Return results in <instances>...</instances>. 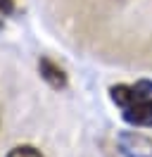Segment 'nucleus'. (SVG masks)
Segmentation results:
<instances>
[{
	"label": "nucleus",
	"instance_id": "39448f33",
	"mask_svg": "<svg viewBox=\"0 0 152 157\" xmlns=\"http://www.w3.org/2000/svg\"><path fill=\"white\" fill-rule=\"evenodd\" d=\"M14 10V0H0V14H10Z\"/></svg>",
	"mask_w": 152,
	"mask_h": 157
},
{
	"label": "nucleus",
	"instance_id": "20e7f679",
	"mask_svg": "<svg viewBox=\"0 0 152 157\" xmlns=\"http://www.w3.org/2000/svg\"><path fill=\"white\" fill-rule=\"evenodd\" d=\"M7 157H43V155L31 145H17V147H12L7 152Z\"/></svg>",
	"mask_w": 152,
	"mask_h": 157
},
{
	"label": "nucleus",
	"instance_id": "f257e3e1",
	"mask_svg": "<svg viewBox=\"0 0 152 157\" xmlns=\"http://www.w3.org/2000/svg\"><path fill=\"white\" fill-rule=\"evenodd\" d=\"M114 105L121 107V117L126 124L138 128L152 126V81L119 83L109 88Z\"/></svg>",
	"mask_w": 152,
	"mask_h": 157
},
{
	"label": "nucleus",
	"instance_id": "f03ea898",
	"mask_svg": "<svg viewBox=\"0 0 152 157\" xmlns=\"http://www.w3.org/2000/svg\"><path fill=\"white\" fill-rule=\"evenodd\" d=\"M119 145L126 157H152V136L142 131H126L119 136Z\"/></svg>",
	"mask_w": 152,
	"mask_h": 157
},
{
	"label": "nucleus",
	"instance_id": "7ed1b4c3",
	"mask_svg": "<svg viewBox=\"0 0 152 157\" xmlns=\"http://www.w3.org/2000/svg\"><path fill=\"white\" fill-rule=\"evenodd\" d=\"M38 69H40V76L45 78L52 88H64V86H66V74H64V69L59 67V64H55L52 59L43 57L40 62H38Z\"/></svg>",
	"mask_w": 152,
	"mask_h": 157
}]
</instances>
